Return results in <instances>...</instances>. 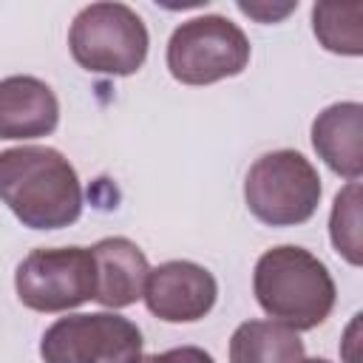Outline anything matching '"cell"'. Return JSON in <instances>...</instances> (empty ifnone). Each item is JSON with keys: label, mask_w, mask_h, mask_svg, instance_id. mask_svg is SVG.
Listing matches in <instances>:
<instances>
[{"label": "cell", "mask_w": 363, "mask_h": 363, "mask_svg": "<svg viewBox=\"0 0 363 363\" xmlns=\"http://www.w3.org/2000/svg\"><path fill=\"white\" fill-rule=\"evenodd\" d=\"M252 292L258 306L292 332L320 326L337 298L329 267L295 244L272 247L255 261Z\"/></svg>", "instance_id": "cell-2"}, {"label": "cell", "mask_w": 363, "mask_h": 363, "mask_svg": "<svg viewBox=\"0 0 363 363\" xmlns=\"http://www.w3.org/2000/svg\"><path fill=\"white\" fill-rule=\"evenodd\" d=\"M320 176L298 150H272L258 156L244 179L247 210L269 227H295L315 216L320 204Z\"/></svg>", "instance_id": "cell-4"}, {"label": "cell", "mask_w": 363, "mask_h": 363, "mask_svg": "<svg viewBox=\"0 0 363 363\" xmlns=\"http://www.w3.org/2000/svg\"><path fill=\"white\" fill-rule=\"evenodd\" d=\"M60 125V102L48 82L14 74L0 79V139H40Z\"/></svg>", "instance_id": "cell-9"}, {"label": "cell", "mask_w": 363, "mask_h": 363, "mask_svg": "<svg viewBox=\"0 0 363 363\" xmlns=\"http://www.w3.org/2000/svg\"><path fill=\"white\" fill-rule=\"evenodd\" d=\"M247 62V34L221 14L190 17L167 40V71L182 85H213L238 77Z\"/></svg>", "instance_id": "cell-5"}, {"label": "cell", "mask_w": 363, "mask_h": 363, "mask_svg": "<svg viewBox=\"0 0 363 363\" xmlns=\"http://www.w3.org/2000/svg\"><path fill=\"white\" fill-rule=\"evenodd\" d=\"M238 9L244 11V14H250V17H255L258 23H278V20H284L289 11H295L298 9V0L295 3H281V6H269V3H244V0H238Z\"/></svg>", "instance_id": "cell-16"}, {"label": "cell", "mask_w": 363, "mask_h": 363, "mask_svg": "<svg viewBox=\"0 0 363 363\" xmlns=\"http://www.w3.org/2000/svg\"><path fill=\"white\" fill-rule=\"evenodd\" d=\"M145 306L167 323L201 320L218 298V284L210 269L193 261H164L150 269L145 284Z\"/></svg>", "instance_id": "cell-8"}, {"label": "cell", "mask_w": 363, "mask_h": 363, "mask_svg": "<svg viewBox=\"0 0 363 363\" xmlns=\"http://www.w3.org/2000/svg\"><path fill=\"white\" fill-rule=\"evenodd\" d=\"M363 3H315L312 6V28L320 45L332 54L360 57L363 54Z\"/></svg>", "instance_id": "cell-13"}, {"label": "cell", "mask_w": 363, "mask_h": 363, "mask_svg": "<svg viewBox=\"0 0 363 363\" xmlns=\"http://www.w3.org/2000/svg\"><path fill=\"white\" fill-rule=\"evenodd\" d=\"M14 289L23 306L34 312H68L94 301L96 264L88 247H37L14 272Z\"/></svg>", "instance_id": "cell-6"}, {"label": "cell", "mask_w": 363, "mask_h": 363, "mask_svg": "<svg viewBox=\"0 0 363 363\" xmlns=\"http://www.w3.org/2000/svg\"><path fill=\"white\" fill-rule=\"evenodd\" d=\"M91 252L96 264L94 301H99L108 309H125L145 295L150 264L130 238L125 235L102 238L91 247Z\"/></svg>", "instance_id": "cell-10"}, {"label": "cell", "mask_w": 363, "mask_h": 363, "mask_svg": "<svg viewBox=\"0 0 363 363\" xmlns=\"http://www.w3.org/2000/svg\"><path fill=\"white\" fill-rule=\"evenodd\" d=\"M0 201L23 227L60 230L79 218L82 184L60 150L20 145L0 153Z\"/></svg>", "instance_id": "cell-1"}, {"label": "cell", "mask_w": 363, "mask_h": 363, "mask_svg": "<svg viewBox=\"0 0 363 363\" xmlns=\"http://www.w3.org/2000/svg\"><path fill=\"white\" fill-rule=\"evenodd\" d=\"M303 340L275 320H244L230 337V363H301Z\"/></svg>", "instance_id": "cell-12"}, {"label": "cell", "mask_w": 363, "mask_h": 363, "mask_svg": "<svg viewBox=\"0 0 363 363\" xmlns=\"http://www.w3.org/2000/svg\"><path fill=\"white\" fill-rule=\"evenodd\" d=\"M312 147L326 167L349 182L363 173V105L335 102L312 122Z\"/></svg>", "instance_id": "cell-11"}, {"label": "cell", "mask_w": 363, "mask_h": 363, "mask_svg": "<svg viewBox=\"0 0 363 363\" xmlns=\"http://www.w3.org/2000/svg\"><path fill=\"white\" fill-rule=\"evenodd\" d=\"M136 363H216L210 352L199 349V346H176L159 354H142Z\"/></svg>", "instance_id": "cell-15"}, {"label": "cell", "mask_w": 363, "mask_h": 363, "mask_svg": "<svg viewBox=\"0 0 363 363\" xmlns=\"http://www.w3.org/2000/svg\"><path fill=\"white\" fill-rule=\"evenodd\" d=\"M301 363H329V360H326V357H309V360H306V357H303V360H301Z\"/></svg>", "instance_id": "cell-17"}, {"label": "cell", "mask_w": 363, "mask_h": 363, "mask_svg": "<svg viewBox=\"0 0 363 363\" xmlns=\"http://www.w3.org/2000/svg\"><path fill=\"white\" fill-rule=\"evenodd\" d=\"M142 332L116 312H79L57 318L40 340L43 363H136Z\"/></svg>", "instance_id": "cell-7"}, {"label": "cell", "mask_w": 363, "mask_h": 363, "mask_svg": "<svg viewBox=\"0 0 363 363\" xmlns=\"http://www.w3.org/2000/svg\"><path fill=\"white\" fill-rule=\"evenodd\" d=\"M147 26L125 3H91L71 28L68 48L79 68L105 77H130L147 57Z\"/></svg>", "instance_id": "cell-3"}, {"label": "cell", "mask_w": 363, "mask_h": 363, "mask_svg": "<svg viewBox=\"0 0 363 363\" xmlns=\"http://www.w3.org/2000/svg\"><path fill=\"white\" fill-rule=\"evenodd\" d=\"M329 235L337 255H343L352 267H360L363 247H360V184L349 182L332 204L329 216Z\"/></svg>", "instance_id": "cell-14"}]
</instances>
